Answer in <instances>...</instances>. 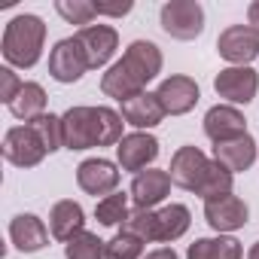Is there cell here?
Masks as SVG:
<instances>
[{
	"mask_svg": "<svg viewBox=\"0 0 259 259\" xmlns=\"http://www.w3.org/2000/svg\"><path fill=\"white\" fill-rule=\"evenodd\" d=\"M43 40H46V25L40 16H16L10 19L4 31V58L13 67H34L43 55Z\"/></svg>",
	"mask_w": 259,
	"mask_h": 259,
	"instance_id": "7a4b0ae2",
	"label": "cell"
},
{
	"mask_svg": "<svg viewBox=\"0 0 259 259\" xmlns=\"http://www.w3.org/2000/svg\"><path fill=\"white\" fill-rule=\"evenodd\" d=\"M122 61L132 67L144 82H153V79L162 73V52H159V46L150 43V40H135L132 46L125 49Z\"/></svg>",
	"mask_w": 259,
	"mask_h": 259,
	"instance_id": "d6986e66",
	"label": "cell"
},
{
	"mask_svg": "<svg viewBox=\"0 0 259 259\" xmlns=\"http://www.w3.org/2000/svg\"><path fill=\"white\" fill-rule=\"evenodd\" d=\"M89 70V61H85V52L79 46L76 37H64L52 46L49 52V73L55 82H76L82 79V73Z\"/></svg>",
	"mask_w": 259,
	"mask_h": 259,
	"instance_id": "5b68a950",
	"label": "cell"
},
{
	"mask_svg": "<svg viewBox=\"0 0 259 259\" xmlns=\"http://www.w3.org/2000/svg\"><path fill=\"white\" fill-rule=\"evenodd\" d=\"M144 259H177V253H174V247H159V250L147 253Z\"/></svg>",
	"mask_w": 259,
	"mask_h": 259,
	"instance_id": "836d02e7",
	"label": "cell"
},
{
	"mask_svg": "<svg viewBox=\"0 0 259 259\" xmlns=\"http://www.w3.org/2000/svg\"><path fill=\"white\" fill-rule=\"evenodd\" d=\"M82 226H85V213H82V207L76 201L64 198V201L52 204V210H49V232L58 241L67 244L76 232H82Z\"/></svg>",
	"mask_w": 259,
	"mask_h": 259,
	"instance_id": "44dd1931",
	"label": "cell"
},
{
	"mask_svg": "<svg viewBox=\"0 0 259 259\" xmlns=\"http://www.w3.org/2000/svg\"><path fill=\"white\" fill-rule=\"evenodd\" d=\"M162 31L174 40H195L204 31V10L198 0H168L159 13Z\"/></svg>",
	"mask_w": 259,
	"mask_h": 259,
	"instance_id": "3957f363",
	"label": "cell"
},
{
	"mask_svg": "<svg viewBox=\"0 0 259 259\" xmlns=\"http://www.w3.org/2000/svg\"><path fill=\"white\" fill-rule=\"evenodd\" d=\"M204 135L213 141V144H226V141H235V138H244L247 135V119L238 107L232 104H217L204 113Z\"/></svg>",
	"mask_w": 259,
	"mask_h": 259,
	"instance_id": "7c38bea8",
	"label": "cell"
},
{
	"mask_svg": "<svg viewBox=\"0 0 259 259\" xmlns=\"http://www.w3.org/2000/svg\"><path fill=\"white\" fill-rule=\"evenodd\" d=\"M95 217H98L101 226H125V220L132 217V210H128V195L113 192V195L101 198L98 207H95Z\"/></svg>",
	"mask_w": 259,
	"mask_h": 259,
	"instance_id": "4316f807",
	"label": "cell"
},
{
	"mask_svg": "<svg viewBox=\"0 0 259 259\" xmlns=\"http://www.w3.org/2000/svg\"><path fill=\"white\" fill-rule=\"evenodd\" d=\"M104 259H144V241L132 232H119L107 241V250H104Z\"/></svg>",
	"mask_w": 259,
	"mask_h": 259,
	"instance_id": "83f0119b",
	"label": "cell"
},
{
	"mask_svg": "<svg viewBox=\"0 0 259 259\" xmlns=\"http://www.w3.org/2000/svg\"><path fill=\"white\" fill-rule=\"evenodd\" d=\"M204 220L213 232H238L250 220V207L238 195H223L213 201H204Z\"/></svg>",
	"mask_w": 259,
	"mask_h": 259,
	"instance_id": "4fadbf2b",
	"label": "cell"
},
{
	"mask_svg": "<svg viewBox=\"0 0 259 259\" xmlns=\"http://www.w3.org/2000/svg\"><path fill=\"white\" fill-rule=\"evenodd\" d=\"M247 259H259V241L250 247V253H247Z\"/></svg>",
	"mask_w": 259,
	"mask_h": 259,
	"instance_id": "e575fe53",
	"label": "cell"
},
{
	"mask_svg": "<svg viewBox=\"0 0 259 259\" xmlns=\"http://www.w3.org/2000/svg\"><path fill=\"white\" fill-rule=\"evenodd\" d=\"M122 119L135 128H156L165 119V110H162L156 92H144V95L122 104Z\"/></svg>",
	"mask_w": 259,
	"mask_h": 259,
	"instance_id": "ffe728a7",
	"label": "cell"
},
{
	"mask_svg": "<svg viewBox=\"0 0 259 259\" xmlns=\"http://www.w3.org/2000/svg\"><path fill=\"white\" fill-rule=\"evenodd\" d=\"M10 110H13L16 119H25V125L46 116V92H43V85L40 82H25L19 98L10 104Z\"/></svg>",
	"mask_w": 259,
	"mask_h": 259,
	"instance_id": "603a6c76",
	"label": "cell"
},
{
	"mask_svg": "<svg viewBox=\"0 0 259 259\" xmlns=\"http://www.w3.org/2000/svg\"><path fill=\"white\" fill-rule=\"evenodd\" d=\"M76 183H79V189L82 192H89V195H113L116 192V186H119V171H116V165L113 162H107V159H85V162H79V168H76Z\"/></svg>",
	"mask_w": 259,
	"mask_h": 259,
	"instance_id": "5bb4252c",
	"label": "cell"
},
{
	"mask_svg": "<svg viewBox=\"0 0 259 259\" xmlns=\"http://www.w3.org/2000/svg\"><path fill=\"white\" fill-rule=\"evenodd\" d=\"M55 13L67 22V25H92V19L98 16L95 4H89V0H58L55 4Z\"/></svg>",
	"mask_w": 259,
	"mask_h": 259,
	"instance_id": "4dcf8cb0",
	"label": "cell"
},
{
	"mask_svg": "<svg viewBox=\"0 0 259 259\" xmlns=\"http://www.w3.org/2000/svg\"><path fill=\"white\" fill-rule=\"evenodd\" d=\"M22 85L25 82L13 73V67H0V101H4V104H13L19 98Z\"/></svg>",
	"mask_w": 259,
	"mask_h": 259,
	"instance_id": "1f68e13d",
	"label": "cell"
},
{
	"mask_svg": "<svg viewBox=\"0 0 259 259\" xmlns=\"http://www.w3.org/2000/svg\"><path fill=\"white\" fill-rule=\"evenodd\" d=\"M101 92H104L107 98H116L119 104H125V101H132V98L144 95V92H147V82L119 58V61L101 76Z\"/></svg>",
	"mask_w": 259,
	"mask_h": 259,
	"instance_id": "2e32d148",
	"label": "cell"
},
{
	"mask_svg": "<svg viewBox=\"0 0 259 259\" xmlns=\"http://www.w3.org/2000/svg\"><path fill=\"white\" fill-rule=\"evenodd\" d=\"M122 229H125V232H132V235H138L144 244L159 241V217H156V210H141V207H135L132 217L125 220Z\"/></svg>",
	"mask_w": 259,
	"mask_h": 259,
	"instance_id": "f1b7e54d",
	"label": "cell"
},
{
	"mask_svg": "<svg viewBox=\"0 0 259 259\" xmlns=\"http://www.w3.org/2000/svg\"><path fill=\"white\" fill-rule=\"evenodd\" d=\"M159 156V141L147 132H135V135H125L116 147V159L122 165V171H147V165H153Z\"/></svg>",
	"mask_w": 259,
	"mask_h": 259,
	"instance_id": "30bf717a",
	"label": "cell"
},
{
	"mask_svg": "<svg viewBox=\"0 0 259 259\" xmlns=\"http://www.w3.org/2000/svg\"><path fill=\"white\" fill-rule=\"evenodd\" d=\"M107 241H101L95 232H76L67 244H64V256L67 259H104Z\"/></svg>",
	"mask_w": 259,
	"mask_h": 259,
	"instance_id": "484cf974",
	"label": "cell"
},
{
	"mask_svg": "<svg viewBox=\"0 0 259 259\" xmlns=\"http://www.w3.org/2000/svg\"><path fill=\"white\" fill-rule=\"evenodd\" d=\"M241 241L235 238H195L186 250V259H241Z\"/></svg>",
	"mask_w": 259,
	"mask_h": 259,
	"instance_id": "7402d4cb",
	"label": "cell"
},
{
	"mask_svg": "<svg viewBox=\"0 0 259 259\" xmlns=\"http://www.w3.org/2000/svg\"><path fill=\"white\" fill-rule=\"evenodd\" d=\"M213 89L232 107L235 104H250L259 92V73L253 67H223L213 79Z\"/></svg>",
	"mask_w": 259,
	"mask_h": 259,
	"instance_id": "8992f818",
	"label": "cell"
},
{
	"mask_svg": "<svg viewBox=\"0 0 259 259\" xmlns=\"http://www.w3.org/2000/svg\"><path fill=\"white\" fill-rule=\"evenodd\" d=\"M159 217V241H177L189 232V223H192V213L186 204H165L162 210H156Z\"/></svg>",
	"mask_w": 259,
	"mask_h": 259,
	"instance_id": "cb8c5ba5",
	"label": "cell"
},
{
	"mask_svg": "<svg viewBox=\"0 0 259 259\" xmlns=\"http://www.w3.org/2000/svg\"><path fill=\"white\" fill-rule=\"evenodd\" d=\"M247 28L253 34H259V0H253V4L247 7Z\"/></svg>",
	"mask_w": 259,
	"mask_h": 259,
	"instance_id": "d6a6232c",
	"label": "cell"
},
{
	"mask_svg": "<svg viewBox=\"0 0 259 259\" xmlns=\"http://www.w3.org/2000/svg\"><path fill=\"white\" fill-rule=\"evenodd\" d=\"M122 113L110 107H70L61 116V132H64V150L79 153L92 147H119L122 135Z\"/></svg>",
	"mask_w": 259,
	"mask_h": 259,
	"instance_id": "6da1fadb",
	"label": "cell"
},
{
	"mask_svg": "<svg viewBox=\"0 0 259 259\" xmlns=\"http://www.w3.org/2000/svg\"><path fill=\"white\" fill-rule=\"evenodd\" d=\"M213 162H220L232 174L247 171L256 162V141L250 135H244V138H235L226 144H213Z\"/></svg>",
	"mask_w": 259,
	"mask_h": 259,
	"instance_id": "ac0fdd59",
	"label": "cell"
},
{
	"mask_svg": "<svg viewBox=\"0 0 259 259\" xmlns=\"http://www.w3.org/2000/svg\"><path fill=\"white\" fill-rule=\"evenodd\" d=\"M10 241L22 253H37L49 244V232H46V226L37 213H19L10 223Z\"/></svg>",
	"mask_w": 259,
	"mask_h": 259,
	"instance_id": "e0dca14e",
	"label": "cell"
},
{
	"mask_svg": "<svg viewBox=\"0 0 259 259\" xmlns=\"http://www.w3.org/2000/svg\"><path fill=\"white\" fill-rule=\"evenodd\" d=\"M168 192H171V174L168 171L150 168V171L135 174V180H132V201L141 210H153L159 201H165Z\"/></svg>",
	"mask_w": 259,
	"mask_h": 259,
	"instance_id": "9a60e30c",
	"label": "cell"
},
{
	"mask_svg": "<svg viewBox=\"0 0 259 259\" xmlns=\"http://www.w3.org/2000/svg\"><path fill=\"white\" fill-rule=\"evenodd\" d=\"M34 132L40 135V141H43V147H46V153H55V150H61L64 147V132H61V116H52V113H46V116H40V119H34V122H28Z\"/></svg>",
	"mask_w": 259,
	"mask_h": 259,
	"instance_id": "f546056e",
	"label": "cell"
},
{
	"mask_svg": "<svg viewBox=\"0 0 259 259\" xmlns=\"http://www.w3.org/2000/svg\"><path fill=\"white\" fill-rule=\"evenodd\" d=\"M232 171H226L220 162H210V168H207V174H204V180H201V186H198V192L195 195H201L204 201H213V198H223V195H232Z\"/></svg>",
	"mask_w": 259,
	"mask_h": 259,
	"instance_id": "d4e9b609",
	"label": "cell"
},
{
	"mask_svg": "<svg viewBox=\"0 0 259 259\" xmlns=\"http://www.w3.org/2000/svg\"><path fill=\"white\" fill-rule=\"evenodd\" d=\"M217 52L232 64V67H247L259 55V34H253L247 25H232L220 34Z\"/></svg>",
	"mask_w": 259,
	"mask_h": 259,
	"instance_id": "9c48e42d",
	"label": "cell"
},
{
	"mask_svg": "<svg viewBox=\"0 0 259 259\" xmlns=\"http://www.w3.org/2000/svg\"><path fill=\"white\" fill-rule=\"evenodd\" d=\"M76 40H79V46H82V52H85L89 70L104 67V64L116 55V49H119V34H116V28H110V25H89V28H82V31L76 34Z\"/></svg>",
	"mask_w": 259,
	"mask_h": 259,
	"instance_id": "8fae6325",
	"label": "cell"
},
{
	"mask_svg": "<svg viewBox=\"0 0 259 259\" xmlns=\"http://www.w3.org/2000/svg\"><path fill=\"white\" fill-rule=\"evenodd\" d=\"M46 147L31 125H16L4 138V159L16 168H34L46 159Z\"/></svg>",
	"mask_w": 259,
	"mask_h": 259,
	"instance_id": "277c9868",
	"label": "cell"
},
{
	"mask_svg": "<svg viewBox=\"0 0 259 259\" xmlns=\"http://www.w3.org/2000/svg\"><path fill=\"white\" fill-rule=\"evenodd\" d=\"M207 168H210V159H207L198 147H180V150L174 153V159H171L168 174H171V183H174V186H180V189H186V192H198V186H201Z\"/></svg>",
	"mask_w": 259,
	"mask_h": 259,
	"instance_id": "ba28073f",
	"label": "cell"
},
{
	"mask_svg": "<svg viewBox=\"0 0 259 259\" xmlns=\"http://www.w3.org/2000/svg\"><path fill=\"white\" fill-rule=\"evenodd\" d=\"M156 98H159L165 116H183V113H189L198 104L201 92H198V82L192 76L177 73V76L162 79V85L156 89Z\"/></svg>",
	"mask_w": 259,
	"mask_h": 259,
	"instance_id": "52a82bcc",
	"label": "cell"
}]
</instances>
